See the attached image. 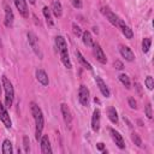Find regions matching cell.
<instances>
[{
	"instance_id": "cell-1",
	"label": "cell",
	"mask_w": 154,
	"mask_h": 154,
	"mask_svg": "<svg viewBox=\"0 0 154 154\" xmlns=\"http://www.w3.org/2000/svg\"><path fill=\"white\" fill-rule=\"evenodd\" d=\"M30 111H31V114L35 119V125H36V129H35V138L37 141H40L41 136H42V130H43V124H45V120H43V114H42V111L41 108L36 105V102H30Z\"/></svg>"
},
{
	"instance_id": "cell-2",
	"label": "cell",
	"mask_w": 154,
	"mask_h": 154,
	"mask_svg": "<svg viewBox=\"0 0 154 154\" xmlns=\"http://www.w3.org/2000/svg\"><path fill=\"white\" fill-rule=\"evenodd\" d=\"M1 81H2V87H4V90H5V105H6V107H11L12 103H13V99H14L13 85L6 76H2Z\"/></svg>"
},
{
	"instance_id": "cell-3",
	"label": "cell",
	"mask_w": 154,
	"mask_h": 154,
	"mask_svg": "<svg viewBox=\"0 0 154 154\" xmlns=\"http://www.w3.org/2000/svg\"><path fill=\"white\" fill-rule=\"evenodd\" d=\"M26 36H28V42H29L30 47L32 48L34 53H35L40 59H42V58H43V53H42V51H41V48H40L37 36H36L32 31H29V32L26 34Z\"/></svg>"
},
{
	"instance_id": "cell-4",
	"label": "cell",
	"mask_w": 154,
	"mask_h": 154,
	"mask_svg": "<svg viewBox=\"0 0 154 154\" xmlns=\"http://www.w3.org/2000/svg\"><path fill=\"white\" fill-rule=\"evenodd\" d=\"M78 101L82 106H88L89 105V89L82 84L79 85V89H78Z\"/></svg>"
},
{
	"instance_id": "cell-5",
	"label": "cell",
	"mask_w": 154,
	"mask_h": 154,
	"mask_svg": "<svg viewBox=\"0 0 154 154\" xmlns=\"http://www.w3.org/2000/svg\"><path fill=\"white\" fill-rule=\"evenodd\" d=\"M4 10H5V19H4V24L6 28H12L13 22H14V14L12 8L5 2L4 4Z\"/></svg>"
},
{
	"instance_id": "cell-6",
	"label": "cell",
	"mask_w": 154,
	"mask_h": 154,
	"mask_svg": "<svg viewBox=\"0 0 154 154\" xmlns=\"http://www.w3.org/2000/svg\"><path fill=\"white\" fill-rule=\"evenodd\" d=\"M0 120H1V123L5 125L6 129H11V126H12V122H11L10 114L7 113L6 107L2 105L1 101H0Z\"/></svg>"
},
{
	"instance_id": "cell-7",
	"label": "cell",
	"mask_w": 154,
	"mask_h": 154,
	"mask_svg": "<svg viewBox=\"0 0 154 154\" xmlns=\"http://www.w3.org/2000/svg\"><path fill=\"white\" fill-rule=\"evenodd\" d=\"M19 14L23 18H28L29 17V10H28V5H26V0H13Z\"/></svg>"
},
{
	"instance_id": "cell-8",
	"label": "cell",
	"mask_w": 154,
	"mask_h": 154,
	"mask_svg": "<svg viewBox=\"0 0 154 154\" xmlns=\"http://www.w3.org/2000/svg\"><path fill=\"white\" fill-rule=\"evenodd\" d=\"M109 134H111L112 140H113L114 143L117 144V147H118L119 149H124V148H125V142H124V138L122 137V135H120L118 131H116L114 129H112V128H109Z\"/></svg>"
},
{
	"instance_id": "cell-9",
	"label": "cell",
	"mask_w": 154,
	"mask_h": 154,
	"mask_svg": "<svg viewBox=\"0 0 154 154\" xmlns=\"http://www.w3.org/2000/svg\"><path fill=\"white\" fill-rule=\"evenodd\" d=\"M93 47H94V55H95L96 60H97L99 63H101V64H106V63H107V58H106V54L103 53L101 46H100L99 43H95V42H94Z\"/></svg>"
},
{
	"instance_id": "cell-10",
	"label": "cell",
	"mask_w": 154,
	"mask_h": 154,
	"mask_svg": "<svg viewBox=\"0 0 154 154\" xmlns=\"http://www.w3.org/2000/svg\"><path fill=\"white\" fill-rule=\"evenodd\" d=\"M40 143H41V153L42 154H52V147H51V142L48 138V135H42L40 138Z\"/></svg>"
},
{
	"instance_id": "cell-11",
	"label": "cell",
	"mask_w": 154,
	"mask_h": 154,
	"mask_svg": "<svg viewBox=\"0 0 154 154\" xmlns=\"http://www.w3.org/2000/svg\"><path fill=\"white\" fill-rule=\"evenodd\" d=\"M119 53H120V55H122L123 58H125V60H128V61H132V60L135 59L134 52H132L131 48L128 47V46L119 45Z\"/></svg>"
},
{
	"instance_id": "cell-12",
	"label": "cell",
	"mask_w": 154,
	"mask_h": 154,
	"mask_svg": "<svg viewBox=\"0 0 154 154\" xmlns=\"http://www.w3.org/2000/svg\"><path fill=\"white\" fill-rule=\"evenodd\" d=\"M100 119H101V112L99 108H96L94 109L93 116H91V129L95 132L100 130Z\"/></svg>"
},
{
	"instance_id": "cell-13",
	"label": "cell",
	"mask_w": 154,
	"mask_h": 154,
	"mask_svg": "<svg viewBox=\"0 0 154 154\" xmlns=\"http://www.w3.org/2000/svg\"><path fill=\"white\" fill-rule=\"evenodd\" d=\"M95 82H96V85L99 87V90L101 91V94H102L105 97H109V96H111V91H109L107 84L103 82V79H102L101 77L96 76V77H95Z\"/></svg>"
},
{
	"instance_id": "cell-14",
	"label": "cell",
	"mask_w": 154,
	"mask_h": 154,
	"mask_svg": "<svg viewBox=\"0 0 154 154\" xmlns=\"http://www.w3.org/2000/svg\"><path fill=\"white\" fill-rule=\"evenodd\" d=\"M103 13H105V16H106V18L108 19V22L112 24V25H114V26H118V20H119V17L113 12V11H111V8L109 7H105L103 8Z\"/></svg>"
},
{
	"instance_id": "cell-15",
	"label": "cell",
	"mask_w": 154,
	"mask_h": 154,
	"mask_svg": "<svg viewBox=\"0 0 154 154\" xmlns=\"http://www.w3.org/2000/svg\"><path fill=\"white\" fill-rule=\"evenodd\" d=\"M118 26L120 28V30H122L123 35L125 36V38L131 40V38L134 37V32H132V30L130 29V26H128V25L124 23V20L120 19V18H119V20H118Z\"/></svg>"
},
{
	"instance_id": "cell-16",
	"label": "cell",
	"mask_w": 154,
	"mask_h": 154,
	"mask_svg": "<svg viewBox=\"0 0 154 154\" xmlns=\"http://www.w3.org/2000/svg\"><path fill=\"white\" fill-rule=\"evenodd\" d=\"M60 111H61V114H63V118H64L65 124H66V125H71V123H72V114H71V111H70V108L67 107V105L61 103Z\"/></svg>"
},
{
	"instance_id": "cell-17",
	"label": "cell",
	"mask_w": 154,
	"mask_h": 154,
	"mask_svg": "<svg viewBox=\"0 0 154 154\" xmlns=\"http://www.w3.org/2000/svg\"><path fill=\"white\" fill-rule=\"evenodd\" d=\"M36 79L38 81V83H41L43 87H47L48 83H49V79H48V75L46 73L45 70L42 69H38L36 70Z\"/></svg>"
},
{
	"instance_id": "cell-18",
	"label": "cell",
	"mask_w": 154,
	"mask_h": 154,
	"mask_svg": "<svg viewBox=\"0 0 154 154\" xmlns=\"http://www.w3.org/2000/svg\"><path fill=\"white\" fill-rule=\"evenodd\" d=\"M51 11L53 12V14H54L57 18L61 17V14H63V6H61V2H60L59 0H53V1H52Z\"/></svg>"
},
{
	"instance_id": "cell-19",
	"label": "cell",
	"mask_w": 154,
	"mask_h": 154,
	"mask_svg": "<svg viewBox=\"0 0 154 154\" xmlns=\"http://www.w3.org/2000/svg\"><path fill=\"white\" fill-rule=\"evenodd\" d=\"M75 54H76V57H77V60L79 61V64L84 67V69H87V70H89V71H91L93 70V67H91V65H90V63L89 61H87V59L82 55V53L77 49V51H75Z\"/></svg>"
},
{
	"instance_id": "cell-20",
	"label": "cell",
	"mask_w": 154,
	"mask_h": 154,
	"mask_svg": "<svg viewBox=\"0 0 154 154\" xmlns=\"http://www.w3.org/2000/svg\"><path fill=\"white\" fill-rule=\"evenodd\" d=\"M82 41H83V43H84L87 47H93L94 40H93V36H91L90 31L85 30V31L82 32Z\"/></svg>"
},
{
	"instance_id": "cell-21",
	"label": "cell",
	"mask_w": 154,
	"mask_h": 154,
	"mask_svg": "<svg viewBox=\"0 0 154 154\" xmlns=\"http://www.w3.org/2000/svg\"><path fill=\"white\" fill-rule=\"evenodd\" d=\"M55 46H57L59 53L63 52V51H67V43H66V41L63 36H57L55 37Z\"/></svg>"
},
{
	"instance_id": "cell-22",
	"label": "cell",
	"mask_w": 154,
	"mask_h": 154,
	"mask_svg": "<svg viewBox=\"0 0 154 154\" xmlns=\"http://www.w3.org/2000/svg\"><path fill=\"white\" fill-rule=\"evenodd\" d=\"M107 114H108V119L113 123V124H117L118 123V113H117V109L114 107H108L107 109Z\"/></svg>"
},
{
	"instance_id": "cell-23",
	"label": "cell",
	"mask_w": 154,
	"mask_h": 154,
	"mask_svg": "<svg viewBox=\"0 0 154 154\" xmlns=\"http://www.w3.org/2000/svg\"><path fill=\"white\" fill-rule=\"evenodd\" d=\"M42 12H43V16H45V18H46L47 25H48V26H53V19H52L51 8H48L47 6H43V8H42Z\"/></svg>"
},
{
	"instance_id": "cell-24",
	"label": "cell",
	"mask_w": 154,
	"mask_h": 154,
	"mask_svg": "<svg viewBox=\"0 0 154 154\" xmlns=\"http://www.w3.org/2000/svg\"><path fill=\"white\" fill-rule=\"evenodd\" d=\"M1 152H2L4 154H12L13 149H12V143H11V141H10V140H7V138H6V140H4Z\"/></svg>"
},
{
	"instance_id": "cell-25",
	"label": "cell",
	"mask_w": 154,
	"mask_h": 154,
	"mask_svg": "<svg viewBox=\"0 0 154 154\" xmlns=\"http://www.w3.org/2000/svg\"><path fill=\"white\" fill-rule=\"evenodd\" d=\"M150 45H152V40L149 37H144L142 40V51H143V53H148L149 52Z\"/></svg>"
},
{
	"instance_id": "cell-26",
	"label": "cell",
	"mask_w": 154,
	"mask_h": 154,
	"mask_svg": "<svg viewBox=\"0 0 154 154\" xmlns=\"http://www.w3.org/2000/svg\"><path fill=\"white\" fill-rule=\"evenodd\" d=\"M118 77H119V81L123 83V85H124L126 89H129V88H130V79H129V77H128L125 73H120Z\"/></svg>"
},
{
	"instance_id": "cell-27",
	"label": "cell",
	"mask_w": 154,
	"mask_h": 154,
	"mask_svg": "<svg viewBox=\"0 0 154 154\" xmlns=\"http://www.w3.org/2000/svg\"><path fill=\"white\" fill-rule=\"evenodd\" d=\"M131 140L137 147H142V141H141V137H140V135L137 132H132L131 134Z\"/></svg>"
},
{
	"instance_id": "cell-28",
	"label": "cell",
	"mask_w": 154,
	"mask_h": 154,
	"mask_svg": "<svg viewBox=\"0 0 154 154\" xmlns=\"http://www.w3.org/2000/svg\"><path fill=\"white\" fill-rule=\"evenodd\" d=\"M23 147H24V152L29 153V150H30V141H29V137L26 135L23 136Z\"/></svg>"
},
{
	"instance_id": "cell-29",
	"label": "cell",
	"mask_w": 154,
	"mask_h": 154,
	"mask_svg": "<svg viewBox=\"0 0 154 154\" xmlns=\"http://www.w3.org/2000/svg\"><path fill=\"white\" fill-rule=\"evenodd\" d=\"M144 83H146V87H147L149 90H153V88H154V79H153L152 76H147Z\"/></svg>"
},
{
	"instance_id": "cell-30",
	"label": "cell",
	"mask_w": 154,
	"mask_h": 154,
	"mask_svg": "<svg viewBox=\"0 0 154 154\" xmlns=\"http://www.w3.org/2000/svg\"><path fill=\"white\" fill-rule=\"evenodd\" d=\"M144 113H146V116H147L148 119H152L153 118V112H152V105H150V102H147V105L144 107Z\"/></svg>"
},
{
	"instance_id": "cell-31",
	"label": "cell",
	"mask_w": 154,
	"mask_h": 154,
	"mask_svg": "<svg viewBox=\"0 0 154 154\" xmlns=\"http://www.w3.org/2000/svg\"><path fill=\"white\" fill-rule=\"evenodd\" d=\"M72 31H73V34H75L77 37L82 36V29H81L79 25H77L76 23H72Z\"/></svg>"
},
{
	"instance_id": "cell-32",
	"label": "cell",
	"mask_w": 154,
	"mask_h": 154,
	"mask_svg": "<svg viewBox=\"0 0 154 154\" xmlns=\"http://www.w3.org/2000/svg\"><path fill=\"white\" fill-rule=\"evenodd\" d=\"M128 103H129V106H130V108H132V109H136L137 108V102H136V100L134 99V97H129L128 99Z\"/></svg>"
},
{
	"instance_id": "cell-33",
	"label": "cell",
	"mask_w": 154,
	"mask_h": 154,
	"mask_svg": "<svg viewBox=\"0 0 154 154\" xmlns=\"http://www.w3.org/2000/svg\"><path fill=\"white\" fill-rule=\"evenodd\" d=\"M75 8H82V0H70Z\"/></svg>"
},
{
	"instance_id": "cell-34",
	"label": "cell",
	"mask_w": 154,
	"mask_h": 154,
	"mask_svg": "<svg viewBox=\"0 0 154 154\" xmlns=\"http://www.w3.org/2000/svg\"><path fill=\"white\" fill-rule=\"evenodd\" d=\"M114 67H116L117 70H123V69H124V65H123V63H122L120 60H116V61H114Z\"/></svg>"
},
{
	"instance_id": "cell-35",
	"label": "cell",
	"mask_w": 154,
	"mask_h": 154,
	"mask_svg": "<svg viewBox=\"0 0 154 154\" xmlns=\"http://www.w3.org/2000/svg\"><path fill=\"white\" fill-rule=\"evenodd\" d=\"M96 148H97L99 150H101L102 153H106V150H103L105 146H103V143H102V142H99V143H96Z\"/></svg>"
},
{
	"instance_id": "cell-36",
	"label": "cell",
	"mask_w": 154,
	"mask_h": 154,
	"mask_svg": "<svg viewBox=\"0 0 154 154\" xmlns=\"http://www.w3.org/2000/svg\"><path fill=\"white\" fill-rule=\"evenodd\" d=\"M135 85H136L135 88L137 89V93H138V95H140V96H142V87H141V84H140V83H135Z\"/></svg>"
},
{
	"instance_id": "cell-37",
	"label": "cell",
	"mask_w": 154,
	"mask_h": 154,
	"mask_svg": "<svg viewBox=\"0 0 154 154\" xmlns=\"http://www.w3.org/2000/svg\"><path fill=\"white\" fill-rule=\"evenodd\" d=\"M28 1H29V2H30V4H31V5H34V4H35V1H36V0H28Z\"/></svg>"
},
{
	"instance_id": "cell-38",
	"label": "cell",
	"mask_w": 154,
	"mask_h": 154,
	"mask_svg": "<svg viewBox=\"0 0 154 154\" xmlns=\"http://www.w3.org/2000/svg\"><path fill=\"white\" fill-rule=\"evenodd\" d=\"M1 87H2V84L0 83V94H1Z\"/></svg>"
},
{
	"instance_id": "cell-39",
	"label": "cell",
	"mask_w": 154,
	"mask_h": 154,
	"mask_svg": "<svg viewBox=\"0 0 154 154\" xmlns=\"http://www.w3.org/2000/svg\"><path fill=\"white\" fill-rule=\"evenodd\" d=\"M0 47H1V40H0Z\"/></svg>"
}]
</instances>
